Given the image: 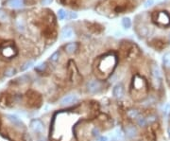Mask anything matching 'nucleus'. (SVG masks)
Segmentation results:
<instances>
[{
  "mask_svg": "<svg viewBox=\"0 0 170 141\" xmlns=\"http://www.w3.org/2000/svg\"><path fill=\"white\" fill-rule=\"evenodd\" d=\"M26 104L30 109H39L43 105V97L39 92L33 89H30L27 91L25 95Z\"/></svg>",
  "mask_w": 170,
  "mask_h": 141,
  "instance_id": "nucleus-1",
  "label": "nucleus"
},
{
  "mask_svg": "<svg viewBox=\"0 0 170 141\" xmlns=\"http://www.w3.org/2000/svg\"><path fill=\"white\" fill-rule=\"evenodd\" d=\"M85 89H86L87 93L90 95H98L102 93L104 90L103 82H100L99 80L96 79H91L87 80L86 85H85Z\"/></svg>",
  "mask_w": 170,
  "mask_h": 141,
  "instance_id": "nucleus-2",
  "label": "nucleus"
},
{
  "mask_svg": "<svg viewBox=\"0 0 170 141\" xmlns=\"http://www.w3.org/2000/svg\"><path fill=\"white\" fill-rule=\"evenodd\" d=\"M124 133L126 138L129 140H136L139 136V130L138 127L132 123H128L124 126Z\"/></svg>",
  "mask_w": 170,
  "mask_h": 141,
  "instance_id": "nucleus-3",
  "label": "nucleus"
},
{
  "mask_svg": "<svg viewBox=\"0 0 170 141\" xmlns=\"http://www.w3.org/2000/svg\"><path fill=\"white\" fill-rule=\"evenodd\" d=\"M14 103V96L8 92L0 93V107L10 108L13 107Z\"/></svg>",
  "mask_w": 170,
  "mask_h": 141,
  "instance_id": "nucleus-4",
  "label": "nucleus"
},
{
  "mask_svg": "<svg viewBox=\"0 0 170 141\" xmlns=\"http://www.w3.org/2000/svg\"><path fill=\"white\" fill-rule=\"evenodd\" d=\"M79 102V96L76 93H68L64 95L60 100V105L63 107L71 106Z\"/></svg>",
  "mask_w": 170,
  "mask_h": 141,
  "instance_id": "nucleus-5",
  "label": "nucleus"
},
{
  "mask_svg": "<svg viewBox=\"0 0 170 141\" xmlns=\"http://www.w3.org/2000/svg\"><path fill=\"white\" fill-rule=\"evenodd\" d=\"M104 64H105V66L100 68V70L102 71L103 73L104 72H109V71L112 70V68L115 66V58L113 57V56H108V57L104 58L102 61H101L100 66H104Z\"/></svg>",
  "mask_w": 170,
  "mask_h": 141,
  "instance_id": "nucleus-6",
  "label": "nucleus"
},
{
  "mask_svg": "<svg viewBox=\"0 0 170 141\" xmlns=\"http://www.w3.org/2000/svg\"><path fill=\"white\" fill-rule=\"evenodd\" d=\"M151 76L153 79V82H154V85L158 89L161 86V83H162V73L160 68L157 66H155V64H153L151 66Z\"/></svg>",
  "mask_w": 170,
  "mask_h": 141,
  "instance_id": "nucleus-7",
  "label": "nucleus"
},
{
  "mask_svg": "<svg viewBox=\"0 0 170 141\" xmlns=\"http://www.w3.org/2000/svg\"><path fill=\"white\" fill-rule=\"evenodd\" d=\"M30 127L35 134H38V135H42L44 131V124L43 123L42 120L39 118L32 119L30 123Z\"/></svg>",
  "mask_w": 170,
  "mask_h": 141,
  "instance_id": "nucleus-8",
  "label": "nucleus"
},
{
  "mask_svg": "<svg viewBox=\"0 0 170 141\" xmlns=\"http://www.w3.org/2000/svg\"><path fill=\"white\" fill-rule=\"evenodd\" d=\"M112 97L116 99H122L125 96V86L123 85V83L118 82L116 83L115 86L112 87Z\"/></svg>",
  "mask_w": 170,
  "mask_h": 141,
  "instance_id": "nucleus-9",
  "label": "nucleus"
},
{
  "mask_svg": "<svg viewBox=\"0 0 170 141\" xmlns=\"http://www.w3.org/2000/svg\"><path fill=\"white\" fill-rule=\"evenodd\" d=\"M156 23L161 26H169L170 25V16L166 11H160L156 14Z\"/></svg>",
  "mask_w": 170,
  "mask_h": 141,
  "instance_id": "nucleus-10",
  "label": "nucleus"
},
{
  "mask_svg": "<svg viewBox=\"0 0 170 141\" xmlns=\"http://www.w3.org/2000/svg\"><path fill=\"white\" fill-rule=\"evenodd\" d=\"M125 114H126V116L129 120H131V121H136L137 118L142 115V112L138 108L131 107V108H128L126 112H125Z\"/></svg>",
  "mask_w": 170,
  "mask_h": 141,
  "instance_id": "nucleus-11",
  "label": "nucleus"
},
{
  "mask_svg": "<svg viewBox=\"0 0 170 141\" xmlns=\"http://www.w3.org/2000/svg\"><path fill=\"white\" fill-rule=\"evenodd\" d=\"M1 54L3 57L11 59L17 55V49L13 46H7L6 47L1 48Z\"/></svg>",
  "mask_w": 170,
  "mask_h": 141,
  "instance_id": "nucleus-12",
  "label": "nucleus"
},
{
  "mask_svg": "<svg viewBox=\"0 0 170 141\" xmlns=\"http://www.w3.org/2000/svg\"><path fill=\"white\" fill-rule=\"evenodd\" d=\"M6 118L9 120L11 122V125H13L14 127H17V128H23L24 126V123L21 121V119H19L17 116H14V115H10V114H7L6 116Z\"/></svg>",
  "mask_w": 170,
  "mask_h": 141,
  "instance_id": "nucleus-13",
  "label": "nucleus"
},
{
  "mask_svg": "<svg viewBox=\"0 0 170 141\" xmlns=\"http://www.w3.org/2000/svg\"><path fill=\"white\" fill-rule=\"evenodd\" d=\"M145 82L143 78L139 77V76H136L133 80V88L132 89H135L136 91H140L145 89Z\"/></svg>",
  "mask_w": 170,
  "mask_h": 141,
  "instance_id": "nucleus-14",
  "label": "nucleus"
},
{
  "mask_svg": "<svg viewBox=\"0 0 170 141\" xmlns=\"http://www.w3.org/2000/svg\"><path fill=\"white\" fill-rule=\"evenodd\" d=\"M74 36V31L70 27H64L62 30V38L64 40L71 39Z\"/></svg>",
  "mask_w": 170,
  "mask_h": 141,
  "instance_id": "nucleus-15",
  "label": "nucleus"
},
{
  "mask_svg": "<svg viewBox=\"0 0 170 141\" xmlns=\"http://www.w3.org/2000/svg\"><path fill=\"white\" fill-rule=\"evenodd\" d=\"M7 6L10 8H13V9H18V8H21L25 1L24 0H7Z\"/></svg>",
  "mask_w": 170,
  "mask_h": 141,
  "instance_id": "nucleus-16",
  "label": "nucleus"
},
{
  "mask_svg": "<svg viewBox=\"0 0 170 141\" xmlns=\"http://www.w3.org/2000/svg\"><path fill=\"white\" fill-rule=\"evenodd\" d=\"M78 44L77 43H69L64 46V50L67 54H74L75 52L78 50Z\"/></svg>",
  "mask_w": 170,
  "mask_h": 141,
  "instance_id": "nucleus-17",
  "label": "nucleus"
},
{
  "mask_svg": "<svg viewBox=\"0 0 170 141\" xmlns=\"http://www.w3.org/2000/svg\"><path fill=\"white\" fill-rule=\"evenodd\" d=\"M135 122H136V125L140 128H145L147 126H148L147 119H145V116H143V115H141Z\"/></svg>",
  "mask_w": 170,
  "mask_h": 141,
  "instance_id": "nucleus-18",
  "label": "nucleus"
},
{
  "mask_svg": "<svg viewBox=\"0 0 170 141\" xmlns=\"http://www.w3.org/2000/svg\"><path fill=\"white\" fill-rule=\"evenodd\" d=\"M90 135H91L92 137H94L96 140L101 135V130H100V128L98 126H94V127L91 129Z\"/></svg>",
  "mask_w": 170,
  "mask_h": 141,
  "instance_id": "nucleus-19",
  "label": "nucleus"
},
{
  "mask_svg": "<svg viewBox=\"0 0 170 141\" xmlns=\"http://www.w3.org/2000/svg\"><path fill=\"white\" fill-rule=\"evenodd\" d=\"M28 80H30V76L24 75V76H22V77H19L17 79H15L13 82V83H17L18 85H20V84H25V83L28 82H30Z\"/></svg>",
  "mask_w": 170,
  "mask_h": 141,
  "instance_id": "nucleus-20",
  "label": "nucleus"
},
{
  "mask_svg": "<svg viewBox=\"0 0 170 141\" xmlns=\"http://www.w3.org/2000/svg\"><path fill=\"white\" fill-rule=\"evenodd\" d=\"M46 69H47L46 63H39L38 66H36L35 67V71L39 74H43L44 72H46Z\"/></svg>",
  "mask_w": 170,
  "mask_h": 141,
  "instance_id": "nucleus-21",
  "label": "nucleus"
},
{
  "mask_svg": "<svg viewBox=\"0 0 170 141\" xmlns=\"http://www.w3.org/2000/svg\"><path fill=\"white\" fill-rule=\"evenodd\" d=\"M32 66H34V61H33V60H30V61H27L25 63L22 64L21 67H20V71H21V72L26 71V70L28 69V68H30Z\"/></svg>",
  "mask_w": 170,
  "mask_h": 141,
  "instance_id": "nucleus-22",
  "label": "nucleus"
},
{
  "mask_svg": "<svg viewBox=\"0 0 170 141\" xmlns=\"http://www.w3.org/2000/svg\"><path fill=\"white\" fill-rule=\"evenodd\" d=\"M15 74H16V69L14 67H8L5 70V72H4V76H5V77H8V78L13 77V76Z\"/></svg>",
  "mask_w": 170,
  "mask_h": 141,
  "instance_id": "nucleus-23",
  "label": "nucleus"
},
{
  "mask_svg": "<svg viewBox=\"0 0 170 141\" xmlns=\"http://www.w3.org/2000/svg\"><path fill=\"white\" fill-rule=\"evenodd\" d=\"M163 63L166 68H170V52L165 53L163 57Z\"/></svg>",
  "mask_w": 170,
  "mask_h": 141,
  "instance_id": "nucleus-24",
  "label": "nucleus"
},
{
  "mask_svg": "<svg viewBox=\"0 0 170 141\" xmlns=\"http://www.w3.org/2000/svg\"><path fill=\"white\" fill-rule=\"evenodd\" d=\"M145 119H147V122H148V125H151V124L155 123L157 121V116L153 114H150L145 116Z\"/></svg>",
  "mask_w": 170,
  "mask_h": 141,
  "instance_id": "nucleus-25",
  "label": "nucleus"
},
{
  "mask_svg": "<svg viewBox=\"0 0 170 141\" xmlns=\"http://www.w3.org/2000/svg\"><path fill=\"white\" fill-rule=\"evenodd\" d=\"M122 26H123L124 29H126V30L129 29V27H131V20L129 19V17L123 18L122 19Z\"/></svg>",
  "mask_w": 170,
  "mask_h": 141,
  "instance_id": "nucleus-26",
  "label": "nucleus"
},
{
  "mask_svg": "<svg viewBox=\"0 0 170 141\" xmlns=\"http://www.w3.org/2000/svg\"><path fill=\"white\" fill-rule=\"evenodd\" d=\"M60 51L59 50H57L55 51L53 54H52L50 57H49V61L51 63H57L59 61V58H60Z\"/></svg>",
  "mask_w": 170,
  "mask_h": 141,
  "instance_id": "nucleus-27",
  "label": "nucleus"
},
{
  "mask_svg": "<svg viewBox=\"0 0 170 141\" xmlns=\"http://www.w3.org/2000/svg\"><path fill=\"white\" fill-rule=\"evenodd\" d=\"M9 20V15L5 11L0 9V22H6Z\"/></svg>",
  "mask_w": 170,
  "mask_h": 141,
  "instance_id": "nucleus-28",
  "label": "nucleus"
},
{
  "mask_svg": "<svg viewBox=\"0 0 170 141\" xmlns=\"http://www.w3.org/2000/svg\"><path fill=\"white\" fill-rule=\"evenodd\" d=\"M16 29H17L20 32H24L26 30V27H25V24L22 21V20H18L16 22Z\"/></svg>",
  "mask_w": 170,
  "mask_h": 141,
  "instance_id": "nucleus-29",
  "label": "nucleus"
},
{
  "mask_svg": "<svg viewBox=\"0 0 170 141\" xmlns=\"http://www.w3.org/2000/svg\"><path fill=\"white\" fill-rule=\"evenodd\" d=\"M58 16H59V19L60 20H63V19H65L67 17V13L64 10L60 9L58 11Z\"/></svg>",
  "mask_w": 170,
  "mask_h": 141,
  "instance_id": "nucleus-30",
  "label": "nucleus"
},
{
  "mask_svg": "<svg viewBox=\"0 0 170 141\" xmlns=\"http://www.w3.org/2000/svg\"><path fill=\"white\" fill-rule=\"evenodd\" d=\"M154 0H145V2L144 4V7L145 8H150L154 5Z\"/></svg>",
  "mask_w": 170,
  "mask_h": 141,
  "instance_id": "nucleus-31",
  "label": "nucleus"
},
{
  "mask_svg": "<svg viewBox=\"0 0 170 141\" xmlns=\"http://www.w3.org/2000/svg\"><path fill=\"white\" fill-rule=\"evenodd\" d=\"M0 141H11V139L8 135L0 133Z\"/></svg>",
  "mask_w": 170,
  "mask_h": 141,
  "instance_id": "nucleus-32",
  "label": "nucleus"
},
{
  "mask_svg": "<svg viewBox=\"0 0 170 141\" xmlns=\"http://www.w3.org/2000/svg\"><path fill=\"white\" fill-rule=\"evenodd\" d=\"M96 141H109V137L107 135H101L99 137L96 139Z\"/></svg>",
  "mask_w": 170,
  "mask_h": 141,
  "instance_id": "nucleus-33",
  "label": "nucleus"
},
{
  "mask_svg": "<svg viewBox=\"0 0 170 141\" xmlns=\"http://www.w3.org/2000/svg\"><path fill=\"white\" fill-rule=\"evenodd\" d=\"M24 140H25V141H32L30 135V134H26L25 135H24Z\"/></svg>",
  "mask_w": 170,
  "mask_h": 141,
  "instance_id": "nucleus-34",
  "label": "nucleus"
},
{
  "mask_svg": "<svg viewBox=\"0 0 170 141\" xmlns=\"http://www.w3.org/2000/svg\"><path fill=\"white\" fill-rule=\"evenodd\" d=\"M41 2L43 5H49V4L52 2V0H41Z\"/></svg>",
  "mask_w": 170,
  "mask_h": 141,
  "instance_id": "nucleus-35",
  "label": "nucleus"
},
{
  "mask_svg": "<svg viewBox=\"0 0 170 141\" xmlns=\"http://www.w3.org/2000/svg\"><path fill=\"white\" fill-rule=\"evenodd\" d=\"M70 16H69V18L72 19V18H76L77 17V14L76 13H69Z\"/></svg>",
  "mask_w": 170,
  "mask_h": 141,
  "instance_id": "nucleus-36",
  "label": "nucleus"
},
{
  "mask_svg": "<svg viewBox=\"0 0 170 141\" xmlns=\"http://www.w3.org/2000/svg\"><path fill=\"white\" fill-rule=\"evenodd\" d=\"M167 134H168V136L170 137V126L167 128Z\"/></svg>",
  "mask_w": 170,
  "mask_h": 141,
  "instance_id": "nucleus-37",
  "label": "nucleus"
},
{
  "mask_svg": "<svg viewBox=\"0 0 170 141\" xmlns=\"http://www.w3.org/2000/svg\"><path fill=\"white\" fill-rule=\"evenodd\" d=\"M109 141H119V140H117L115 138H112V139H109Z\"/></svg>",
  "mask_w": 170,
  "mask_h": 141,
  "instance_id": "nucleus-38",
  "label": "nucleus"
}]
</instances>
